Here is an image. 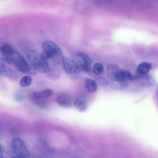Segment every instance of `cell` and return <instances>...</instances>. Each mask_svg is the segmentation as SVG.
Wrapping results in <instances>:
<instances>
[{"instance_id": "1", "label": "cell", "mask_w": 158, "mask_h": 158, "mask_svg": "<svg viewBox=\"0 0 158 158\" xmlns=\"http://www.w3.org/2000/svg\"><path fill=\"white\" fill-rule=\"evenodd\" d=\"M27 57L31 65L37 71L44 73L49 71L50 68L48 64L36 51L33 50L29 51Z\"/></svg>"}, {"instance_id": "2", "label": "cell", "mask_w": 158, "mask_h": 158, "mask_svg": "<svg viewBox=\"0 0 158 158\" xmlns=\"http://www.w3.org/2000/svg\"><path fill=\"white\" fill-rule=\"evenodd\" d=\"M43 52L49 55L50 58L57 64H60L62 62L64 57L63 53L59 46L54 42L47 40L43 44Z\"/></svg>"}, {"instance_id": "3", "label": "cell", "mask_w": 158, "mask_h": 158, "mask_svg": "<svg viewBox=\"0 0 158 158\" xmlns=\"http://www.w3.org/2000/svg\"><path fill=\"white\" fill-rule=\"evenodd\" d=\"M12 63L17 69L23 73L35 75L37 73V71L27 60L15 50L12 58Z\"/></svg>"}, {"instance_id": "4", "label": "cell", "mask_w": 158, "mask_h": 158, "mask_svg": "<svg viewBox=\"0 0 158 158\" xmlns=\"http://www.w3.org/2000/svg\"><path fill=\"white\" fill-rule=\"evenodd\" d=\"M12 148L16 158H30L29 152L24 142L21 139L14 138L12 141Z\"/></svg>"}, {"instance_id": "5", "label": "cell", "mask_w": 158, "mask_h": 158, "mask_svg": "<svg viewBox=\"0 0 158 158\" xmlns=\"http://www.w3.org/2000/svg\"><path fill=\"white\" fill-rule=\"evenodd\" d=\"M14 51L9 44L0 41V60L2 62L7 64L12 63Z\"/></svg>"}, {"instance_id": "6", "label": "cell", "mask_w": 158, "mask_h": 158, "mask_svg": "<svg viewBox=\"0 0 158 158\" xmlns=\"http://www.w3.org/2000/svg\"><path fill=\"white\" fill-rule=\"evenodd\" d=\"M76 59L77 62H76L83 71L87 72L91 71L92 60L87 55L81 52H77Z\"/></svg>"}, {"instance_id": "7", "label": "cell", "mask_w": 158, "mask_h": 158, "mask_svg": "<svg viewBox=\"0 0 158 158\" xmlns=\"http://www.w3.org/2000/svg\"><path fill=\"white\" fill-rule=\"evenodd\" d=\"M62 62L63 68L67 74L74 75L80 72V68L79 66L74 60L71 58L64 56Z\"/></svg>"}, {"instance_id": "8", "label": "cell", "mask_w": 158, "mask_h": 158, "mask_svg": "<svg viewBox=\"0 0 158 158\" xmlns=\"http://www.w3.org/2000/svg\"><path fill=\"white\" fill-rule=\"evenodd\" d=\"M135 79L142 86L145 87H154L156 85V81L151 75L137 73L135 76Z\"/></svg>"}, {"instance_id": "9", "label": "cell", "mask_w": 158, "mask_h": 158, "mask_svg": "<svg viewBox=\"0 0 158 158\" xmlns=\"http://www.w3.org/2000/svg\"><path fill=\"white\" fill-rule=\"evenodd\" d=\"M133 79V76L129 71L119 69L115 73L112 81L126 82L132 81Z\"/></svg>"}, {"instance_id": "10", "label": "cell", "mask_w": 158, "mask_h": 158, "mask_svg": "<svg viewBox=\"0 0 158 158\" xmlns=\"http://www.w3.org/2000/svg\"><path fill=\"white\" fill-rule=\"evenodd\" d=\"M29 98L31 101L38 107L43 109L48 107V102L45 98L35 96L33 93L30 94Z\"/></svg>"}, {"instance_id": "11", "label": "cell", "mask_w": 158, "mask_h": 158, "mask_svg": "<svg viewBox=\"0 0 158 158\" xmlns=\"http://www.w3.org/2000/svg\"><path fill=\"white\" fill-rule=\"evenodd\" d=\"M57 103L60 106L64 108H69L72 105V102L69 96L65 94H61L56 98Z\"/></svg>"}, {"instance_id": "12", "label": "cell", "mask_w": 158, "mask_h": 158, "mask_svg": "<svg viewBox=\"0 0 158 158\" xmlns=\"http://www.w3.org/2000/svg\"><path fill=\"white\" fill-rule=\"evenodd\" d=\"M87 101L86 97L81 96L77 98L74 102L76 108L81 111L85 110L87 107Z\"/></svg>"}, {"instance_id": "13", "label": "cell", "mask_w": 158, "mask_h": 158, "mask_svg": "<svg viewBox=\"0 0 158 158\" xmlns=\"http://www.w3.org/2000/svg\"><path fill=\"white\" fill-rule=\"evenodd\" d=\"M85 86L87 90L90 92H96L98 88V84L96 82L89 77L84 79Z\"/></svg>"}, {"instance_id": "14", "label": "cell", "mask_w": 158, "mask_h": 158, "mask_svg": "<svg viewBox=\"0 0 158 158\" xmlns=\"http://www.w3.org/2000/svg\"><path fill=\"white\" fill-rule=\"evenodd\" d=\"M152 64L149 62H142L137 66L136 71L138 73L141 74H147L151 69Z\"/></svg>"}, {"instance_id": "15", "label": "cell", "mask_w": 158, "mask_h": 158, "mask_svg": "<svg viewBox=\"0 0 158 158\" xmlns=\"http://www.w3.org/2000/svg\"><path fill=\"white\" fill-rule=\"evenodd\" d=\"M118 69V67L115 64H108L106 68V73L107 77L111 80H113L115 73Z\"/></svg>"}, {"instance_id": "16", "label": "cell", "mask_w": 158, "mask_h": 158, "mask_svg": "<svg viewBox=\"0 0 158 158\" xmlns=\"http://www.w3.org/2000/svg\"><path fill=\"white\" fill-rule=\"evenodd\" d=\"M12 73V71L10 68L0 62V75L5 77H10Z\"/></svg>"}, {"instance_id": "17", "label": "cell", "mask_w": 158, "mask_h": 158, "mask_svg": "<svg viewBox=\"0 0 158 158\" xmlns=\"http://www.w3.org/2000/svg\"><path fill=\"white\" fill-rule=\"evenodd\" d=\"M110 84L112 87L118 90L125 89L129 86V84L126 82L112 81Z\"/></svg>"}, {"instance_id": "18", "label": "cell", "mask_w": 158, "mask_h": 158, "mask_svg": "<svg viewBox=\"0 0 158 158\" xmlns=\"http://www.w3.org/2000/svg\"><path fill=\"white\" fill-rule=\"evenodd\" d=\"M32 81V77L29 75H26L21 78L19 81L20 85L22 87H26L29 86Z\"/></svg>"}, {"instance_id": "19", "label": "cell", "mask_w": 158, "mask_h": 158, "mask_svg": "<svg viewBox=\"0 0 158 158\" xmlns=\"http://www.w3.org/2000/svg\"><path fill=\"white\" fill-rule=\"evenodd\" d=\"M93 73L96 75L102 74L104 73V68L102 64L99 63H95L92 68Z\"/></svg>"}, {"instance_id": "20", "label": "cell", "mask_w": 158, "mask_h": 158, "mask_svg": "<svg viewBox=\"0 0 158 158\" xmlns=\"http://www.w3.org/2000/svg\"><path fill=\"white\" fill-rule=\"evenodd\" d=\"M34 94L37 97L46 98L49 97L52 94V91L50 89H46L41 92H33Z\"/></svg>"}, {"instance_id": "21", "label": "cell", "mask_w": 158, "mask_h": 158, "mask_svg": "<svg viewBox=\"0 0 158 158\" xmlns=\"http://www.w3.org/2000/svg\"><path fill=\"white\" fill-rule=\"evenodd\" d=\"M60 72L57 69H50L47 73L48 76L52 78H56L60 77Z\"/></svg>"}, {"instance_id": "22", "label": "cell", "mask_w": 158, "mask_h": 158, "mask_svg": "<svg viewBox=\"0 0 158 158\" xmlns=\"http://www.w3.org/2000/svg\"><path fill=\"white\" fill-rule=\"evenodd\" d=\"M95 81L97 84L102 86H106L109 84L108 81L106 79L102 77H96L95 78Z\"/></svg>"}, {"instance_id": "23", "label": "cell", "mask_w": 158, "mask_h": 158, "mask_svg": "<svg viewBox=\"0 0 158 158\" xmlns=\"http://www.w3.org/2000/svg\"><path fill=\"white\" fill-rule=\"evenodd\" d=\"M24 96L21 92L19 91H17L14 95V100L17 102H21L24 100Z\"/></svg>"}, {"instance_id": "24", "label": "cell", "mask_w": 158, "mask_h": 158, "mask_svg": "<svg viewBox=\"0 0 158 158\" xmlns=\"http://www.w3.org/2000/svg\"><path fill=\"white\" fill-rule=\"evenodd\" d=\"M41 56L43 59L46 60L50 58V57L48 54L43 52L40 54Z\"/></svg>"}, {"instance_id": "25", "label": "cell", "mask_w": 158, "mask_h": 158, "mask_svg": "<svg viewBox=\"0 0 158 158\" xmlns=\"http://www.w3.org/2000/svg\"><path fill=\"white\" fill-rule=\"evenodd\" d=\"M72 80H77L81 78V77L77 75H74V76L71 77Z\"/></svg>"}, {"instance_id": "26", "label": "cell", "mask_w": 158, "mask_h": 158, "mask_svg": "<svg viewBox=\"0 0 158 158\" xmlns=\"http://www.w3.org/2000/svg\"><path fill=\"white\" fill-rule=\"evenodd\" d=\"M2 151V148L0 143V152Z\"/></svg>"}, {"instance_id": "27", "label": "cell", "mask_w": 158, "mask_h": 158, "mask_svg": "<svg viewBox=\"0 0 158 158\" xmlns=\"http://www.w3.org/2000/svg\"><path fill=\"white\" fill-rule=\"evenodd\" d=\"M0 158H4L0 153Z\"/></svg>"}, {"instance_id": "28", "label": "cell", "mask_w": 158, "mask_h": 158, "mask_svg": "<svg viewBox=\"0 0 158 158\" xmlns=\"http://www.w3.org/2000/svg\"><path fill=\"white\" fill-rule=\"evenodd\" d=\"M13 158H16L15 157H13Z\"/></svg>"}, {"instance_id": "29", "label": "cell", "mask_w": 158, "mask_h": 158, "mask_svg": "<svg viewBox=\"0 0 158 158\" xmlns=\"http://www.w3.org/2000/svg\"></svg>"}]
</instances>
